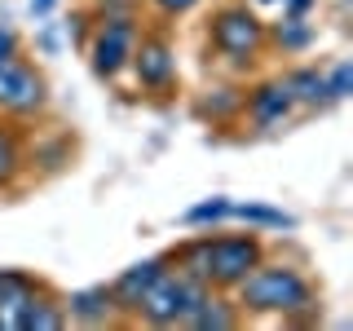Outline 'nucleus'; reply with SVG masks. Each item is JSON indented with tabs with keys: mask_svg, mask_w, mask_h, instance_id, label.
Instances as JSON below:
<instances>
[{
	"mask_svg": "<svg viewBox=\"0 0 353 331\" xmlns=\"http://www.w3.org/2000/svg\"><path fill=\"white\" fill-rule=\"evenodd\" d=\"M168 265H176L181 274L216 287V292H234L252 270L265 261V243L261 234H194L185 243H176L172 252H163Z\"/></svg>",
	"mask_w": 353,
	"mask_h": 331,
	"instance_id": "nucleus-1",
	"label": "nucleus"
},
{
	"mask_svg": "<svg viewBox=\"0 0 353 331\" xmlns=\"http://www.w3.org/2000/svg\"><path fill=\"white\" fill-rule=\"evenodd\" d=\"M243 318H283V323H309L318 314V287L301 265L261 261L234 287Z\"/></svg>",
	"mask_w": 353,
	"mask_h": 331,
	"instance_id": "nucleus-2",
	"label": "nucleus"
},
{
	"mask_svg": "<svg viewBox=\"0 0 353 331\" xmlns=\"http://www.w3.org/2000/svg\"><path fill=\"white\" fill-rule=\"evenodd\" d=\"M208 292H212L208 283H199V279H190V274H181L176 265H168V270L146 287V296L137 301L132 323H146V327H185Z\"/></svg>",
	"mask_w": 353,
	"mask_h": 331,
	"instance_id": "nucleus-3",
	"label": "nucleus"
},
{
	"mask_svg": "<svg viewBox=\"0 0 353 331\" xmlns=\"http://www.w3.org/2000/svg\"><path fill=\"white\" fill-rule=\"evenodd\" d=\"M49 110V75L40 71L36 58L14 53L0 62V119L31 124Z\"/></svg>",
	"mask_w": 353,
	"mask_h": 331,
	"instance_id": "nucleus-4",
	"label": "nucleus"
},
{
	"mask_svg": "<svg viewBox=\"0 0 353 331\" xmlns=\"http://www.w3.org/2000/svg\"><path fill=\"white\" fill-rule=\"evenodd\" d=\"M208 44L234 66H252L270 49V36H265V18L252 5H221L212 22H208Z\"/></svg>",
	"mask_w": 353,
	"mask_h": 331,
	"instance_id": "nucleus-5",
	"label": "nucleus"
},
{
	"mask_svg": "<svg viewBox=\"0 0 353 331\" xmlns=\"http://www.w3.org/2000/svg\"><path fill=\"white\" fill-rule=\"evenodd\" d=\"M128 71L146 97H172L176 93V44L168 31L141 27L137 44H132V58H128Z\"/></svg>",
	"mask_w": 353,
	"mask_h": 331,
	"instance_id": "nucleus-6",
	"label": "nucleus"
},
{
	"mask_svg": "<svg viewBox=\"0 0 353 331\" xmlns=\"http://www.w3.org/2000/svg\"><path fill=\"white\" fill-rule=\"evenodd\" d=\"M292 115H296V102H292V93H287L283 75H274V80H256L252 88H243V119H248L256 132L283 128Z\"/></svg>",
	"mask_w": 353,
	"mask_h": 331,
	"instance_id": "nucleus-7",
	"label": "nucleus"
},
{
	"mask_svg": "<svg viewBox=\"0 0 353 331\" xmlns=\"http://www.w3.org/2000/svg\"><path fill=\"white\" fill-rule=\"evenodd\" d=\"M62 305H66V323L71 327H119L124 323V314H119V305H115L106 283L80 287V292L62 296Z\"/></svg>",
	"mask_w": 353,
	"mask_h": 331,
	"instance_id": "nucleus-8",
	"label": "nucleus"
},
{
	"mask_svg": "<svg viewBox=\"0 0 353 331\" xmlns=\"http://www.w3.org/2000/svg\"><path fill=\"white\" fill-rule=\"evenodd\" d=\"M40 287L44 279H36L31 270H0V331H22Z\"/></svg>",
	"mask_w": 353,
	"mask_h": 331,
	"instance_id": "nucleus-9",
	"label": "nucleus"
},
{
	"mask_svg": "<svg viewBox=\"0 0 353 331\" xmlns=\"http://www.w3.org/2000/svg\"><path fill=\"white\" fill-rule=\"evenodd\" d=\"M163 270H168V257H146V261L128 265L124 274H115V279L106 283L110 296H115V305H119V314H124V323H132V309H137V301L146 296V287L159 279Z\"/></svg>",
	"mask_w": 353,
	"mask_h": 331,
	"instance_id": "nucleus-10",
	"label": "nucleus"
},
{
	"mask_svg": "<svg viewBox=\"0 0 353 331\" xmlns=\"http://www.w3.org/2000/svg\"><path fill=\"white\" fill-rule=\"evenodd\" d=\"M190 331H234L243 327V309L234 301V292H208L203 301H199V309L190 314V323H185Z\"/></svg>",
	"mask_w": 353,
	"mask_h": 331,
	"instance_id": "nucleus-11",
	"label": "nucleus"
},
{
	"mask_svg": "<svg viewBox=\"0 0 353 331\" xmlns=\"http://www.w3.org/2000/svg\"><path fill=\"white\" fill-rule=\"evenodd\" d=\"M283 84H287V93H292V102L296 110H327V106H336L331 102V93H327V71L323 66H292V71L283 75Z\"/></svg>",
	"mask_w": 353,
	"mask_h": 331,
	"instance_id": "nucleus-12",
	"label": "nucleus"
},
{
	"mask_svg": "<svg viewBox=\"0 0 353 331\" xmlns=\"http://www.w3.org/2000/svg\"><path fill=\"white\" fill-rule=\"evenodd\" d=\"M27 172V137H22V124L14 119H0V194L14 190Z\"/></svg>",
	"mask_w": 353,
	"mask_h": 331,
	"instance_id": "nucleus-13",
	"label": "nucleus"
},
{
	"mask_svg": "<svg viewBox=\"0 0 353 331\" xmlns=\"http://www.w3.org/2000/svg\"><path fill=\"white\" fill-rule=\"evenodd\" d=\"M265 36H270L274 49L292 53V58H301V53H309V44H314V22H309V14H283L279 22H265Z\"/></svg>",
	"mask_w": 353,
	"mask_h": 331,
	"instance_id": "nucleus-14",
	"label": "nucleus"
},
{
	"mask_svg": "<svg viewBox=\"0 0 353 331\" xmlns=\"http://www.w3.org/2000/svg\"><path fill=\"white\" fill-rule=\"evenodd\" d=\"M75 154L71 132H40L36 141H27V163H40L44 172H62Z\"/></svg>",
	"mask_w": 353,
	"mask_h": 331,
	"instance_id": "nucleus-15",
	"label": "nucleus"
},
{
	"mask_svg": "<svg viewBox=\"0 0 353 331\" xmlns=\"http://www.w3.org/2000/svg\"><path fill=\"white\" fill-rule=\"evenodd\" d=\"M62 327H71V323H66V305H62V296L44 283L36 292V301H31V309H27L22 331H62Z\"/></svg>",
	"mask_w": 353,
	"mask_h": 331,
	"instance_id": "nucleus-16",
	"label": "nucleus"
},
{
	"mask_svg": "<svg viewBox=\"0 0 353 331\" xmlns=\"http://www.w3.org/2000/svg\"><path fill=\"white\" fill-rule=\"evenodd\" d=\"M230 217L243 221V225H256V230H292L296 225L292 212L270 208V203H230Z\"/></svg>",
	"mask_w": 353,
	"mask_h": 331,
	"instance_id": "nucleus-17",
	"label": "nucleus"
},
{
	"mask_svg": "<svg viewBox=\"0 0 353 331\" xmlns=\"http://www.w3.org/2000/svg\"><path fill=\"white\" fill-rule=\"evenodd\" d=\"M216 97H208V102H199L194 110L199 115H212L216 124H225V119H234V115H243V88H212Z\"/></svg>",
	"mask_w": 353,
	"mask_h": 331,
	"instance_id": "nucleus-18",
	"label": "nucleus"
},
{
	"mask_svg": "<svg viewBox=\"0 0 353 331\" xmlns=\"http://www.w3.org/2000/svg\"><path fill=\"white\" fill-rule=\"evenodd\" d=\"M190 230H199V225H221V221H230V199H203V203H194L190 212L181 217Z\"/></svg>",
	"mask_w": 353,
	"mask_h": 331,
	"instance_id": "nucleus-19",
	"label": "nucleus"
},
{
	"mask_svg": "<svg viewBox=\"0 0 353 331\" xmlns=\"http://www.w3.org/2000/svg\"><path fill=\"white\" fill-rule=\"evenodd\" d=\"M327 93H331V102H345L353 93V62H336L327 71Z\"/></svg>",
	"mask_w": 353,
	"mask_h": 331,
	"instance_id": "nucleus-20",
	"label": "nucleus"
},
{
	"mask_svg": "<svg viewBox=\"0 0 353 331\" xmlns=\"http://www.w3.org/2000/svg\"><path fill=\"white\" fill-rule=\"evenodd\" d=\"M146 5H150L159 18H185L190 9H199V5H203V0H146Z\"/></svg>",
	"mask_w": 353,
	"mask_h": 331,
	"instance_id": "nucleus-21",
	"label": "nucleus"
},
{
	"mask_svg": "<svg viewBox=\"0 0 353 331\" xmlns=\"http://www.w3.org/2000/svg\"><path fill=\"white\" fill-rule=\"evenodd\" d=\"M14 53H22V36L9 27V22H0V62L14 58Z\"/></svg>",
	"mask_w": 353,
	"mask_h": 331,
	"instance_id": "nucleus-22",
	"label": "nucleus"
},
{
	"mask_svg": "<svg viewBox=\"0 0 353 331\" xmlns=\"http://www.w3.org/2000/svg\"><path fill=\"white\" fill-rule=\"evenodd\" d=\"M53 5H58V0H31L27 9H31V18L40 22V18H49V14H53Z\"/></svg>",
	"mask_w": 353,
	"mask_h": 331,
	"instance_id": "nucleus-23",
	"label": "nucleus"
},
{
	"mask_svg": "<svg viewBox=\"0 0 353 331\" xmlns=\"http://www.w3.org/2000/svg\"><path fill=\"white\" fill-rule=\"evenodd\" d=\"M318 0H283V14H309Z\"/></svg>",
	"mask_w": 353,
	"mask_h": 331,
	"instance_id": "nucleus-24",
	"label": "nucleus"
},
{
	"mask_svg": "<svg viewBox=\"0 0 353 331\" xmlns=\"http://www.w3.org/2000/svg\"><path fill=\"white\" fill-rule=\"evenodd\" d=\"M88 5H106V0H88Z\"/></svg>",
	"mask_w": 353,
	"mask_h": 331,
	"instance_id": "nucleus-25",
	"label": "nucleus"
}]
</instances>
